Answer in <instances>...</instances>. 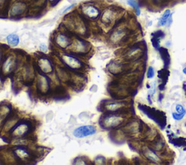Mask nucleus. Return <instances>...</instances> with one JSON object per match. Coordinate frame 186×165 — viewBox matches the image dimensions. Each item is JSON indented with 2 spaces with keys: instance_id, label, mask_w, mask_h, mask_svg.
<instances>
[{
  "instance_id": "2eb2a0df",
  "label": "nucleus",
  "mask_w": 186,
  "mask_h": 165,
  "mask_svg": "<svg viewBox=\"0 0 186 165\" xmlns=\"http://www.w3.org/2000/svg\"><path fill=\"white\" fill-rule=\"evenodd\" d=\"M176 108V111H177V114H186V111L184 108V107L180 104H177L175 107Z\"/></svg>"
},
{
  "instance_id": "dca6fc26",
  "label": "nucleus",
  "mask_w": 186,
  "mask_h": 165,
  "mask_svg": "<svg viewBox=\"0 0 186 165\" xmlns=\"http://www.w3.org/2000/svg\"><path fill=\"white\" fill-rule=\"evenodd\" d=\"M154 74H155V72H154V69L152 67H149L147 71V77L149 79H152L154 78Z\"/></svg>"
},
{
  "instance_id": "9b49d317",
  "label": "nucleus",
  "mask_w": 186,
  "mask_h": 165,
  "mask_svg": "<svg viewBox=\"0 0 186 165\" xmlns=\"http://www.w3.org/2000/svg\"><path fill=\"white\" fill-rule=\"evenodd\" d=\"M164 146V143L161 139L159 138V139L156 140L155 143L153 144V149L156 151H160L163 150Z\"/></svg>"
},
{
  "instance_id": "7ed1b4c3",
  "label": "nucleus",
  "mask_w": 186,
  "mask_h": 165,
  "mask_svg": "<svg viewBox=\"0 0 186 165\" xmlns=\"http://www.w3.org/2000/svg\"><path fill=\"white\" fill-rule=\"evenodd\" d=\"M143 152L145 156L152 162L156 163V164H160L161 162V158L155 153L154 150H152L149 148H145L143 150Z\"/></svg>"
},
{
  "instance_id": "423d86ee",
  "label": "nucleus",
  "mask_w": 186,
  "mask_h": 165,
  "mask_svg": "<svg viewBox=\"0 0 186 165\" xmlns=\"http://www.w3.org/2000/svg\"><path fill=\"white\" fill-rule=\"evenodd\" d=\"M170 17H171V11L169 10H167L164 12V14L162 15V16L161 17L160 19H159V26H166L167 23L168 22V20L169 19Z\"/></svg>"
},
{
  "instance_id": "9d476101",
  "label": "nucleus",
  "mask_w": 186,
  "mask_h": 165,
  "mask_svg": "<svg viewBox=\"0 0 186 165\" xmlns=\"http://www.w3.org/2000/svg\"><path fill=\"white\" fill-rule=\"evenodd\" d=\"M15 154L20 159H28L30 156L27 151L23 148L15 149Z\"/></svg>"
},
{
  "instance_id": "f8f14e48",
  "label": "nucleus",
  "mask_w": 186,
  "mask_h": 165,
  "mask_svg": "<svg viewBox=\"0 0 186 165\" xmlns=\"http://www.w3.org/2000/svg\"><path fill=\"white\" fill-rule=\"evenodd\" d=\"M127 4L131 6L134 10H135L137 15H140V5L135 0H127Z\"/></svg>"
},
{
  "instance_id": "0eeeda50",
  "label": "nucleus",
  "mask_w": 186,
  "mask_h": 165,
  "mask_svg": "<svg viewBox=\"0 0 186 165\" xmlns=\"http://www.w3.org/2000/svg\"><path fill=\"white\" fill-rule=\"evenodd\" d=\"M7 43L11 46H17L19 44V37L17 34H10L7 37Z\"/></svg>"
},
{
  "instance_id": "1a4fd4ad",
  "label": "nucleus",
  "mask_w": 186,
  "mask_h": 165,
  "mask_svg": "<svg viewBox=\"0 0 186 165\" xmlns=\"http://www.w3.org/2000/svg\"><path fill=\"white\" fill-rule=\"evenodd\" d=\"M123 106H124V103H111L107 105L106 108L108 111H114L120 109Z\"/></svg>"
},
{
  "instance_id": "f3484780",
  "label": "nucleus",
  "mask_w": 186,
  "mask_h": 165,
  "mask_svg": "<svg viewBox=\"0 0 186 165\" xmlns=\"http://www.w3.org/2000/svg\"><path fill=\"white\" fill-rule=\"evenodd\" d=\"M185 114H177V113H172V117L173 119H175L177 121H180L181 119H182V118L184 117Z\"/></svg>"
},
{
  "instance_id": "39448f33",
  "label": "nucleus",
  "mask_w": 186,
  "mask_h": 165,
  "mask_svg": "<svg viewBox=\"0 0 186 165\" xmlns=\"http://www.w3.org/2000/svg\"><path fill=\"white\" fill-rule=\"evenodd\" d=\"M64 61H65V63L66 65L68 66L69 67L72 68H80L81 66V63L78 59L72 57V56H65L63 58Z\"/></svg>"
},
{
  "instance_id": "aec40b11",
  "label": "nucleus",
  "mask_w": 186,
  "mask_h": 165,
  "mask_svg": "<svg viewBox=\"0 0 186 165\" xmlns=\"http://www.w3.org/2000/svg\"><path fill=\"white\" fill-rule=\"evenodd\" d=\"M183 71L184 74H185V75H186V67H185V68H183V71Z\"/></svg>"
},
{
  "instance_id": "6ab92c4d",
  "label": "nucleus",
  "mask_w": 186,
  "mask_h": 165,
  "mask_svg": "<svg viewBox=\"0 0 186 165\" xmlns=\"http://www.w3.org/2000/svg\"><path fill=\"white\" fill-rule=\"evenodd\" d=\"M74 7V4H72V5L69 6V7H67V8H66V10L63 11V12H67V11H68V10H70V9H71V8H72V7Z\"/></svg>"
},
{
  "instance_id": "f257e3e1",
  "label": "nucleus",
  "mask_w": 186,
  "mask_h": 165,
  "mask_svg": "<svg viewBox=\"0 0 186 165\" xmlns=\"http://www.w3.org/2000/svg\"><path fill=\"white\" fill-rule=\"evenodd\" d=\"M95 127L91 126V125H87V126H81L76 128L74 131V135L76 138H82L84 137L92 135L96 133Z\"/></svg>"
},
{
  "instance_id": "6e6552de",
  "label": "nucleus",
  "mask_w": 186,
  "mask_h": 165,
  "mask_svg": "<svg viewBox=\"0 0 186 165\" xmlns=\"http://www.w3.org/2000/svg\"><path fill=\"white\" fill-rule=\"evenodd\" d=\"M57 42L62 48H66L69 44L68 39L66 36L63 35V34H61V35H59L57 37Z\"/></svg>"
},
{
  "instance_id": "20e7f679",
  "label": "nucleus",
  "mask_w": 186,
  "mask_h": 165,
  "mask_svg": "<svg viewBox=\"0 0 186 165\" xmlns=\"http://www.w3.org/2000/svg\"><path fill=\"white\" fill-rule=\"evenodd\" d=\"M83 11L87 16L89 17V18H92V19L97 18L100 15V11L98 10V9L92 5L86 6Z\"/></svg>"
},
{
  "instance_id": "4468645a",
  "label": "nucleus",
  "mask_w": 186,
  "mask_h": 165,
  "mask_svg": "<svg viewBox=\"0 0 186 165\" xmlns=\"http://www.w3.org/2000/svg\"><path fill=\"white\" fill-rule=\"evenodd\" d=\"M125 36V32H124V31H121V30H119V31H116V33H115V34L113 35V39H114L116 42H118V41L121 40V39L123 38V37Z\"/></svg>"
},
{
  "instance_id": "a211bd4d",
  "label": "nucleus",
  "mask_w": 186,
  "mask_h": 165,
  "mask_svg": "<svg viewBox=\"0 0 186 165\" xmlns=\"http://www.w3.org/2000/svg\"><path fill=\"white\" fill-rule=\"evenodd\" d=\"M39 48H40L41 50H45V52H46L47 50L46 45H43V44H42V45H41L40 46H39Z\"/></svg>"
},
{
  "instance_id": "f03ea898",
  "label": "nucleus",
  "mask_w": 186,
  "mask_h": 165,
  "mask_svg": "<svg viewBox=\"0 0 186 165\" xmlns=\"http://www.w3.org/2000/svg\"><path fill=\"white\" fill-rule=\"evenodd\" d=\"M104 125L106 127H115L120 125L123 122V118L119 116L110 115L106 117L103 120Z\"/></svg>"
},
{
  "instance_id": "ddd939ff",
  "label": "nucleus",
  "mask_w": 186,
  "mask_h": 165,
  "mask_svg": "<svg viewBox=\"0 0 186 165\" xmlns=\"http://www.w3.org/2000/svg\"><path fill=\"white\" fill-rule=\"evenodd\" d=\"M113 18V11L107 10L106 12H104L103 16H102V20L105 23H110L112 19Z\"/></svg>"
},
{
  "instance_id": "412c9836",
  "label": "nucleus",
  "mask_w": 186,
  "mask_h": 165,
  "mask_svg": "<svg viewBox=\"0 0 186 165\" xmlns=\"http://www.w3.org/2000/svg\"><path fill=\"white\" fill-rule=\"evenodd\" d=\"M185 126L186 127V122H185Z\"/></svg>"
}]
</instances>
